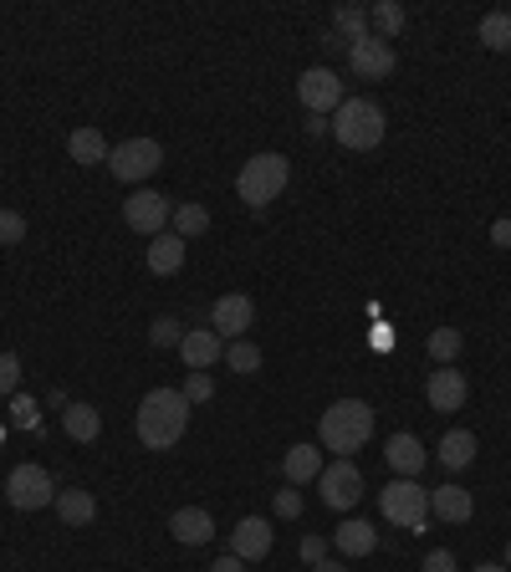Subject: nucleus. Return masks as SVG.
<instances>
[{"label":"nucleus","instance_id":"1","mask_svg":"<svg viewBox=\"0 0 511 572\" xmlns=\"http://www.w3.org/2000/svg\"><path fill=\"white\" fill-rule=\"evenodd\" d=\"M189 430V399L179 388H149L134 414V435L144 450H174Z\"/></svg>","mask_w":511,"mask_h":572},{"label":"nucleus","instance_id":"2","mask_svg":"<svg viewBox=\"0 0 511 572\" xmlns=\"http://www.w3.org/2000/svg\"><path fill=\"white\" fill-rule=\"evenodd\" d=\"M369 435H374V409L363 405V399H338V405H327L323 420H317L323 450H333L338 460H348L353 450H363Z\"/></svg>","mask_w":511,"mask_h":572},{"label":"nucleus","instance_id":"3","mask_svg":"<svg viewBox=\"0 0 511 572\" xmlns=\"http://www.w3.org/2000/svg\"><path fill=\"white\" fill-rule=\"evenodd\" d=\"M287 179H291L287 153H251V159L240 164V174H236V195H240V204L266 210V204L287 189Z\"/></svg>","mask_w":511,"mask_h":572},{"label":"nucleus","instance_id":"4","mask_svg":"<svg viewBox=\"0 0 511 572\" xmlns=\"http://www.w3.org/2000/svg\"><path fill=\"white\" fill-rule=\"evenodd\" d=\"M333 128V138H338L342 149H353V153H363V149H378L384 144V108H378L374 98H342V108H338V119L327 123Z\"/></svg>","mask_w":511,"mask_h":572},{"label":"nucleus","instance_id":"5","mask_svg":"<svg viewBox=\"0 0 511 572\" xmlns=\"http://www.w3.org/2000/svg\"><path fill=\"white\" fill-rule=\"evenodd\" d=\"M378 511H384V522L389 526H404V532H425L429 522V490H420V481H389V486L378 490Z\"/></svg>","mask_w":511,"mask_h":572},{"label":"nucleus","instance_id":"6","mask_svg":"<svg viewBox=\"0 0 511 572\" xmlns=\"http://www.w3.org/2000/svg\"><path fill=\"white\" fill-rule=\"evenodd\" d=\"M159 164H164V149L153 138H128V144H119V149L108 153V169H113V179H123V185L149 179Z\"/></svg>","mask_w":511,"mask_h":572},{"label":"nucleus","instance_id":"7","mask_svg":"<svg viewBox=\"0 0 511 572\" xmlns=\"http://www.w3.org/2000/svg\"><path fill=\"white\" fill-rule=\"evenodd\" d=\"M317 490H323L327 511H353V506L363 501V475H358L353 460H333V465H323V475H317Z\"/></svg>","mask_w":511,"mask_h":572},{"label":"nucleus","instance_id":"8","mask_svg":"<svg viewBox=\"0 0 511 572\" xmlns=\"http://www.w3.org/2000/svg\"><path fill=\"white\" fill-rule=\"evenodd\" d=\"M5 501L16 511H41V506L57 501V486H51V475L41 465H16L5 475Z\"/></svg>","mask_w":511,"mask_h":572},{"label":"nucleus","instance_id":"9","mask_svg":"<svg viewBox=\"0 0 511 572\" xmlns=\"http://www.w3.org/2000/svg\"><path fill=\"white\" fill-rule=\"evenodd\" d=\"M297 98H302V108L312 113V119H323V113H338L342 108V83L333 67H307L302 77H297Z\"/></svg>","mask_w":511,"mask_h":572},{"label":"nucleus","instance_id":"10","mask_svg":"<svg viewBox=\"0 0 511 572\" xmlns=\"http://www.w3.org/2000/svg\"><path fill=\"white\" fill-rule=\"evenodd\" d=\"M170 200L159 195V189H134L128 204H123V220H128V231L138 236H164V225H170Z\"/></svg>","mask_w":511,"mask_h":572},{"label":"nucleus","instance_id":"11","mask_svg":"<svg viewBox=\"0 0 511 572\" xmlns=\"http://www.w3.org/2000/svg\"><path fill=\"white\" fill-rule=\"evenodd\" d=\"M251 322H256V302L246 297V291H225V297H215V307H210V327L221 333V343L246 337Z\"/></svg>","mask_w":511,"mask_h":572},{"label":"nucleus","instance_id":"12","mask_svg":"<svg viewBox=\"0 0 511 572\" xmlns=\"http://www.w3.org/2000/svg\"><path fill=\"white\" fill-rule=\"evenodd\" d=\"M348 67H353L358 83H384V77L394 72V47L384 41V36H369V41L348 47Z\"/></svg>","mask_w":511,"mask_h":572},{"label":"nucleus","instance_id":"13","mask_svg":"<svg viewBox=\"0 0 511 572\" xmlns=\"http://www.w3.org/2000/svg\"><path fill=\"white\" fill-rule=\"evenodd\" d=\"M179 358H185L189 373H210L225 358L221 333H215V327H195V333H185V343H179Z\"/></svg>","mask_w":511,"mask_h":572},{"label":"nucleus","instance_id":"14","mask_svg":"<svg viewBox=\"0 0 511 572\" xmlns=\"http://www.w3.org/2000/svg\"><path fill=\"white\" fill-rule=\"evenodd\" d=\"M465 394H471V384H465V373H460V369H435V373H429V384H425L429 409L456 414V409L465 405Z\"/></svg>","mask_w":511,"mask_h":572},{"label":"nucleus","instance_id":"15","mask_svg":"<svg viewBox=\"0 0 511 572\" xmlns=\"http://www.w3.org/2000/svg\"><path fill=\"white\" fill-rule=\"evenodd\" d=\"M272 542H276L272 522H261V517H246V522L230 532V552H236L240 562H261V557L272 552Z\"/></svg>","mask_w":511,"mask_h":572},{"label":"nucleus","instance_id":"16","mask_svg":"<svg viewBox=\"0 0 511 572\" xmlns=\"http://www.w3.org/2000/svg\"><path fill=\"white\" fill-rule=\"evenodd\" d=\"M429 517H440L445 526H465L476 517V496L460 486H435L429 490Z\"/></svg>","mask_w":511,"mask_h":572},{"label":"nucleus","instance_id":"17","mask_svg":"<svg viewBox=\"0 0 511 572\" xmlns=\"http://www.w3.org/2000/svg\"><path fill=\"white\" fill-rule=\"evenodd\" d=\"M170 532H174V542H185V547H204V542L215 537V517H210L204 506H179L170 517Z\"/></svg>","mask_w":511,"mask_h":572},{"label":"nucleus","instance_id":"18","mask_svg":"<svg viewBox=\"0 0 511 572\" xmlns=\"http://www.w3.org/2000/svg\"><path fill=\"white\" fill-rule=\"evenodd\" d=\"M384 460H389L394 475H409V481H420V471H425V445L414 435H389V445H384Z\"/></svg>","mask_w":511,"mask_h":572},{"label":"nucleus","instance_id":"19","mask_svg":"<svg viewBox=\"0 0 511 572\" xmlns=\"http://www.w3.org/2000/svg\"><path fill=\"white\" fill-rule=\"evenodd\" d=\"M282 471H287L291 486H307V481L323 475V450H317V445H291V450L282 455Z\"/></svg>","mask_w":511,"mask_h":572},{"label":"nucleus","instance_id":"20","mask_svg":"<svg viewBox=\"0 0 511 572\" xmlns=\"http://www.w3.org/2000/svg\"><path fill=\"white\" fill-rule=\"evenodd\" d=\"M179 266H185V240L174 236V231L153 236L149 240V271H153V276H174Z\"/></svg>","mask_w":511,"mask_h":572},{"label":"nucleus","instance_id":"21","mask_svg":"<svg viewBox=\"0 0 511 572\" xmlns=\"http://www.w3.org/2000/svg\"><path fill=\"white\" fill-rule=\"evenodd\" d=\"M333 547H338L342 557H369L378 547V532L369 522H358V517H353V522H342L338 532H333Z\"/></svg>","mask_w":511,"mask_h":572},{"label":"nucleus","instance_id":"22","mask_svg":"<svg viewBox=\"0 0 511 572\" xmlns=\"http://www.w3.org/2000/svg\"><path fill=\"white\" fill-rule=\"evenodd\" d=\"M62 430H67V439H77V445H92V439L102 435V414L92 405H67L62 409Z\"/></svg>","mask_w":511,"mask_h":572},{"label":"nucleus","instance_id":"23","mask_svg":"<svg viewBox=\"0 0 511 572\" xmlns=\"http://www.w3.org/2000/svg\"><path fill=\"white\" fill-rule=\"evenodd\" d=\"M57 517L67 526H87L98 517V496L92 490H57Z\"/></svg>","mask_w":511,"mask_h":572},{"label":"nucleus","instance_id":"24","mask_svg":"<svg viewBox=\"0 0 511 572\" xmlns=\"http://www.w3.org/2000/svg\"><path fill=\"white\" fill-rule=\"evenodd\" d=\"M333 36H342L348 47L369 41V36H374V26H369V11H363V5H338V11H333Z\"/></svg>","mask_w":511,"mask_h":572},{"label":"nucleus","instance_id":"25","mask_svg":"<svg viewBox=\"0 0 511 572\" xmlns=\"http://www.w3.org/2000/svg\"><path fill=\"white\" fill-rule=\"evenodd\" d=\"M476 460V435L471 430H450V435L440 439V465L445 471H465Z\"/></svg>","mask_w":511,"mask_h":572},{"label":"nucleus","instance_id":"26","mask_svg":"<svg viewBox=\"0 0 511 572\" xmlns=\"http://www.w3.org/2000/svg\"><path fill=\"white\" fill-rule=\"evenodd\" d=\"M67 153H72V164H108V144H102L98 128H77V134L67 138Z\"/></svg>","mask_w":511,"mask_h":572},{"label":"nucleus","instance_id":"27","mask_svg":"<svg viewBox=\"0 0 511 572\" xmlns=\"http://www.w3.org/2000/svg\"><path fill=\"white\" fill-rule=\"evenodd\" d=\"M404 21H409V11L399 5V0H378V5H369V26H374V36H399L404 32Z\"/></svg>","mask_w":511,"mask_h":572},{"label":"nucleus","instance_id":"28","mask_svg":"<svg viewBox=\"0 0 511 572\" xmlns=\"http://www.w3.org/2000/svg\"><path fill=\"white\" fill-rule=\"evenodd\" d=\"M481 47L511 51V11H491V16H481Z\"/></svg>","mask_w":511,"mask_h":572},{"label":"nucleus","instance_id":"29","mask_svg":"<svg viewBox=\"0 0 511 572\" xmlns=\"http://www.w3.org/2000/svg\"><path fill=\"white\" fill-rule=\"evenodd\" d=\"M204 225H210V210H204V204H174V236L179 240L204 236Z\"/></svg>","mask_w":511,"mask_h":572},{"label":"nucleus","instance_id":"30","mask_svg":"<svg viewBox=\"0 0 511 572\" xmlns=\"http://www.w3.org/2000/svg\"><path fill=\"white\" fill-rule=\"evenodd\" d=\"M221 363H225V369H236V373H256V369H261V348H256L251 337H236V343H225Z\"/></svg>","mask_w":511,"mask_h":572},{"label":"nucleus","instance_id":"31","mask_svg":"<svg viewBox=\"0 0 511 572\" xmlns=\"http://www.w3.org/2000/svg\"><path fill=\"white\" fill-rule=\"evenodd\" d=\"M460 343H465V337H460V327H435L425 348H429V358H435V363H456Z\"/></svg>","mask_w":511,"mask_h":572},{"label":"nucleus","instance_id":"32","mask_svg":"<svg viewBox=\"0 0 511 572\" xmlns=\"http://www.w3.org/2000/svg\"><path fill=\"white\" fill-rule=\"evenodd\" d=\"M149 343H153V348H179V343H185V333H179V322H174V318H159L149 327Z\"/></svg>","mask_w":511,"mask_h":572},{"label":"nucleus","instance_id":"33","mask_svg":"<svg viewBox=\"0 0 511 572\" xmlns=\"http://www.w3.org/2000/svg\"><path fill=\"white\" fill-rule=\"evenodd\" d=\"M179 394H185L189 405H210V399H215V384H210V373H189Z\"/></svg>","mask_w":511,"mask_h":572},{"label":"nucleus","instance_id":"34","mask_svg":"<svg viewBox=\"0 0 511 572\" xmlns=\"http://www.w3.org/2000/svg\"><path fill=\"white\" fill-rule=\"evenodd\" d=\"M21 240H26V215L0 210V246H21Z\"/></svg>","mask_w":511,"mask_h":572},{"label":"nucleus","instance_id":"35","mask_svg":"<svg viewBox=\"0 0 511 572\" xmlns=\"http://www.w3.org/2000/svg\"><path fill=\"white\" fill-rule=\"evenodd\" d=\"M21 384V358L16 353H0V399H11Z\"/></svg>","mask_w":511,"mask_h":572},{"label":"nucleus","instance_id":"36","mask_svg":"<svg viewBox=\"0 0 511 572\" xmlns=\"http://www.w3.org/2000/svg\"><path fill=\"white\" fill-rule=\"evenodd\" d=\"M276 517H282V522H297V517H302V490L297 486L276 490Z\"/></svg>","mask_w":511,"mask_h":572},{"label":"nucleus","instance_id":"37","mask_svg":"<svg viewBox=\"0 0 511 572\" xmlns=\"http://www.w3.org/2000/svg\"><path fill=\"white\" fill-rule=\"evenodd\" d=\"M11 420H16V430H36V405L26 399V394H16V405H11Z\"/></svg>","mask_w":511,"mask_h":572},{"label":"nucleus","instance_id":"38","mask_svg":"<svg viewBox=\"0 0 511 572\" xmlns=\"http://www.w3.org/2000/svg\"><path fill=\"white\" fill-rule=\"evenodd\" d=\"M327 557V537H302V562L312 568V562H323Z\"/></svg>","mask_w":511,"mask_h":572},{"label":"nucleus","instance_id":"39","mask_svg":"<svg viewBox=\"0 0 511 572\" xmlns=\"http://www.w3.org/2000/svg\"><path fill=\"white\" fill-rule=\"evenodd\" d=\"M425 572H456V557L445 552V547H435V552L425 557Z\"/></svg>","mask_w":511,"mask_h":572},{"label":"nucleus","instance_id":"40","mask_svg":"<svg viewBox=\"0 0 511 572\" xmlns=\"http://www.w3.org/2000/svg\"><path fill=\"white\" fill-rule=\"evenodd\" d=\"M210 572H246V562H240L236 552H225V557H215V568Z\"/></svg>","mask_w":511,"mask_h":572},{"label":"nucleus","instance_id":"41","mask_svg":"<svg viewBox=\"0 0 511 572\" xmlns=\"http://www.w3.org/2000/svg\"><path fill=\"white\" fill-rule=\"evenodd\" d=\"M491 240H496V246H511V220H496V225H491Z\"/></svg>","mask_w":511,"mask_h":572},{"label":"nucleus","instance_id":"42","mask_svg":"<svg viewBox=\"0 0 511 572\" xmlns=\"http://www.w3.org/2000/svg\"><path fill=\"white\" fill-rule=\"evenodd\" d=\"M312 572H348L342 562H333V557H323V562H312Z\"/></svg>","mask_w":511,"mask_h":572},{"label":"nucleus","instance_id":"43","mask_svg":"<svg viewBox=\"0 0 511 572\" xmlns=\"http://www.w3.org/2000/svg\"><path fill=\"white\" fill-rule=\"evenodd\" d=\"M471 572H511L507 562H481V568H471Z\"/></svg>","mask_w":511,"mask_h":572},{"label":"nucleus","instance_id":"44","mask_svg":"<svg viewBox=\"0 0 511 572\" xmlns=\"http://www.w3.org/2000/svg\"><path fill=\"white\" fill-rule=\"evenodd\" d=\"M501 562H507V568H511V542H507V557H501Z\"/></svg>","mask_w":511,"mask_h":572},{"label":"nucleus","instance_id":"45","mask_svg":"<svg viewBox=\"0 0 511 572\" xmlns=\"http://www.w3.org/2000/svg\"><path fill=\"white\" fill-rule=\"evenodd\" d=\"M0 439H5V424H0Z\"/></svg>","mask_w":511,"mask_h":572}]
</instances>
